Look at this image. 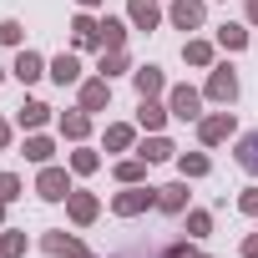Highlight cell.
I'll use <instances>...</instances> for the list:
<instances>
[{"label": "cell", "mask_w": 258, "mask_h": 258, "mask_svg": "<svg viewBox=\"0 0 258 258\" xmlns=\"http://www.w3.org/2000/svg\"><path fill=\"white\" fill-rule=\"evenodd\" d=\"M11 76H16V81H26V86H31V81H41V76H46V56H41V51H31V46H21V51H16Z\"/></svg>", "instance_id": "cell-13"}, {"label": "cell", "mask_w": 258, "mask_h": 258, "mask_svg": "<svg viewBox=\"0 0 258 258\" xmlns=\"http://www.w3.org/2000/svg\"><path fill=\"white\" fill-rule=\"evenodd\" d=\"M132 86H137V96H167V76H162V66H132Z\"/></svg>", "instance_id": "cell-14"}, {"label": "cell", "mask_w": 258, "mask_h": 258, "mask_svg": "<svg viewBox=\"0 0 258 258\" xmlns=\"http://www.w3.org/2000/svg\"><path fill=\"white\" fill-rule=\"evenodd\" d=\"M203 96L218 101V106H233V101H238V66H233V61H213V66H208Z\"/></svg>", "instance_id": "cell-1"}, {"label": "cell", "mask_w": 258, "mask_h": 258, "mask_svg": "<svg viewBox=\"0 0 258 258\" xmlns=\"http://www.w3.org/2000/svg\"><path fill=\"white\" fill-rule=\"evenodd\" d=\"M167 121H172V111H167L162 96H137V126L142 132H162Z\"/></svg>", "instance_id": "cell-9"}, {"label": "cell", "mask_w": 258, "mask_h": 258, "mask_svg": "<svg viewBox=\"0 0 258 258\" xmlns=\"http://www.w3.org/2000/svg\"><path fill=\"white\" fill-rule=\"evenodd\" d=\"M248 41H253L248 26H238V21H223V26H218V46H223V51H243Z\"/></svg>", "instance_id": "cell-27"}, {"label": "cell", "mask_w": 258, "mask_h": 258, "mask_svg": "<svg viewBox=\"0 0 258 258\" xmlns=\"http://www.w3.org/2000/svg\"><path fill=\"white\" fill-rule=\"evenodd\" d=\"M66 167H71V172H76V177H91V172H96V167H101V157H96V152H91V147H81V142H76V152H71V157H66Z\"/></svg>", "instance_id": "cell-28"}, {"label": "cell", "mask_w": 258, "mask_h": 258, "mask_svg": "<svg viewBox=\"0 0 258 258\" xmlns=\"http://www.w3.org/2000/svg\"><path fill=\"white\" fill-rule=\"evenodd\" d=\"M248 26H258V0H248Z\"/></svg>", "instance_id": "cell-38"}, {"label": "cell", "mask_w": 258, "mask_h": 258, "mask_svg": "<svg viewBox=\"0 0 258 258\" xmlns=\"http://www.w3.org/2000/svg\"><path fill=\"white\" fill-rule=\"evenodd\" d=\"M66 218H71L76 228H91V223L101 218V198H96V192H81V187H71V198H66Z\"/></svg>", "instance_id": "cell-7"}, {"label": "cell", "mask_w": 258, "mask_h": 258, "mask_svg": "<svg viewBox=\"0 0 258 258\" xmlns=\"http://www.w3.org/2000/svg\"><path fill=\"white\" fill-rule=\"evenodd\" d=\"M0 81H6V66H0Z\"/></svg>", "instance_id": "cell-42"}, {"label": "cell", "mask_w": 258, "mask_h": 258, "mask_svg": "<svg viewBox=\"0 0 258 258\" xmlns=\"http://www.w3.org/2000/svg\"><path fill=\"white\" fill-rule=\"evenodd\" d=\"M96 76H132V56L126 51H101V61H96Z\"/></svg>", "instance_id": "cell-23"}, {"label": "cell", "mask_w": 258, "mask_h": 258, "mask_svg": "<svg viewBox=\"0 0 258 258\" xmlns=\"http://www.w3.org/2000/svg\"><path fill=\"white\" fill-rule=\"evenodd\" d=\"M213 233V213L208 208H187V238H208Z\"/></svg>", "instance_id": "cell-31"}, {"label": "cell", "mask_w": 258, "mask_h": 258, "mask_svg": "<svg viewBox=\"0 0 258 258\" xmlns=\"http://www.w3.org/2000/svg\"><path fill=\"white\" fill-rule=\"evenodd\" d=\"M76 6H81V11H96V6H101V0H76Z\"/></svg>", "instance_id": "cell-40"}, {"label": "cell", "mask_w": 258, "mask_h": 258, "mask_svg": "<svg viewBox=\"0 0 258 258\" xmlns=\"http://www.w3.org/2000/svg\"><path fill=\"white\" fill-rule=\"evenodd\" d=\"M71 258H96V253H91V248H86V243H81V248H76V253H71Z\"/></svg>", "instance_id": "cell-39"}, {"label": "cell", "mask_w": 258, "mask_h": 258, "mask_svg": "<svg viewBox=\"0 0 258 258\" xmlns=\"http://www.w3.org/2000/svg\"><path fill=\"white\" fill-rule=\"evenodd\" d=\"M167 111H172V121H198L203 116V91L198 86H167Z\"/></svg>", "instance_id": "cell-5"}, {"label": "cell", "mask_w": 258, "mask_h": 258, "mask_svg": "<svg viewBox=\"0 0 258 258\" xmlns=\"http://www.w3.org/2000/svg\"><path fill=\"white\" fill-rule=\"evenodd\" d=\"M26 248H31L26 228H0V258H26Z\"/></svg>", "instance_id": "cell-26"}, {"label": "cell", "mask_w": 258, "mask_h": 258, "mask_svg": "<svg viewBox=\"0 0 258 258\" xmlns=\"http://www.w3.org/2000/svg\"><path fill=\"white\" fill-rule=\"evenodd\" d=\"M243 258H258V233H248V238H243Z\"/></svg>", "instance_id": "cell-37"}, {"label": "cell", "mask_w": 258, "mask_h": 258, "mask_svg": "<svg viewBox=\"0 0 258 258\" xmlns=\"http://www.w3.org/2000/svg\"><path fill=\"white\" fill-rule=\"evenodd\" d=\"M147 167H152V162L126 157V162H116V182H147Z\"/></svg>", "instance_id": "cell-30"}, {"label": "cell", "mask_w": 258, "mask_h": 258, "mask_svg": "<svg viewBox=\"0 0 258 258\" xmlns=\"http://www.w3.org/2000/svg\"><path fill=\"white\" fill-rule=\"evenodd\" d=\"M238 167L258 177V132H248V137H238Z\"/></svg>", "instance_id": "cell-29"}, {"label": "cell", "mask_w": 258, "mask_h": 258, "mask_svg": "<svg viewBox=\"0 0 258 258\" xmlns=\"http://www.w3.org/2000/svg\"><path fill=\"white\" fill-rule=\"evenodd\" d=\"M36 198H41V203H66V198H71V172L56 167V162H46V167L36 172Z\"/></svg>", "instance_id": "cell-3"}, {"label": "cell", "mask_w": 258, "mask_h": 258, "mask_svg": "<svg viewBox=\"0 0 258 258\" xmlns=\"http://www.w3.org/2000/svg\"><path fill=\"white\" fill-rule=\"evenodd\" d=\"M11 137H16V126H11L6 116H0V152H6V147H11Z\"/></svg>", "instance_id": "cell-36"}, {"label": "cell", "mask_w": 258, "mask_h": 258, "mask_svg": "<svg viewBox=\"0 0 258 258\" xmlns=\"http://www.w3.org/2000/svg\"><path fill=\"white\" fill-rule=\"evenodd\" d=\"M61 137L66 142H86L91 137V111H81V106L76 111H61Z\"/></svg>", "instance_id": "cell-19"}, {"label": "cell", "mask_w": 258, "mask_h": 258, "mask_svg": "<svg viewBox=\"0 0 258 258\" xmlns=\"http://www.w3.org/2000/svg\"><path fill=\"white\" fill-rule=\"evenodd\" d=\"M126 21H132V31H157L162 26V6L157 0H126Z\"/></svg>", "instance_id": "cell-11"}, {"label": "cell", "mask_w": 258, "mask_h": 258, "mask_svg": "<svg viewBox=\"0 0 258 258\" xmlns=\"http://www.w3.org/2000/svg\"><path fill=\"white\" fill-rule=\"evenodd\" d=\"M21 152H26V162H36V167H46V162L56 157V142H51V137H41V132H31Z\"/></svg>", "instance_id": "cell-25"}, {"label": "cell", "mask_w": 258, "mask_h": 258, "mask_svg": "<svg viewBox=\"0 0 258 258\" xmlns=\"http://www.w3.org/2000/svg\"><path fill=\"white\" fill-rule=\"evenodd\" d=\"M76 106H81V111H106V106H111V81H106V76H86V81L76 86Z\"/></svg>", "instance_id": "cell-6"}, {"label": "cell", "mask_w": 258, "mask_h": 258, "mask_svg": "<svg viewBox=\"0 0 258 258\" xmlns=\"http://www.w3.org/2000/svg\"><path fill=\"white\" fill-rule=\"evenodd\" d=\"M157 208L162 213H187V177H177V182H167V187H157Z\"/></svg>", "instance_id": "cell-18"}, {"label": "cell", "mask_w": 258, "mask_h": 258, "mask_svg": "<svg viewBox=\"0 0 258 258\" xmlns=\"http://www.w3.org/2000/svg\"><path fill=\"white\" fill-rule=\"evenodd\" d=\"M46 76L56 86H81V56L76 51H61L56 61H46Z\"/></svg>", "instance_id": "cell-10"}, {"label": "cell", "mask_w": 258, "mask_h": 258, "mask_svg": "<svg viewBox=\"0 0 258 258\" xmlns=\"http://www.w3.org/2000/svg\"><path fill=\"white\" fill-rule=\"evenodd\" d=\"M71 46H76V51H91V46H101V21H96L91 11H81V16L71 21Z\"/></svg>", "instance_id": "cell-12"}, {"label": "cell", "mask_w": 258, "mask_h": 258, "mask_svg": "<svg viewBox=\"0 0 258 258\" xmlns=\"http://www.w3.org/2000/svg\"><path fill=\"white\" fill-rule=\"evenodd\" d=\"M238 213L258 218V187H243V192H238Z\"/></svg>", "instance_id": "cell-35"}, {"label": "cell", "mask_w": 258, "mask_h": 258, "mask_svg": "<svg viewBox=\"0 0 258 258\" xmlns=\"http://www.w3.org/2000/svg\"><path fill=\"white\" fill-rule=\"evenodd\" d=\"M208 172H213V157H208V152H177V177L198 182V177H208Z\"/></svg>", "instance_id": "cell-21"}, {"label": "cell", "mask_w": 258, "mask_h": 258, "mask_svg": "<svg viewBox=\"0 0 258 258\" xmlns=\"http://www.w3.org/2000/svg\"><path fill=\"white\" fill-rule=\"evenodd\" d=\"M0 46H16V51H21V46H26V26H21V21H0Z\"/></svg>", "instance_id": "cell-32"}, {"label": "cell", "mask_w": 258, "mask_h": 258, "mask_svg": "<svg viewBox=\"0 0 258 258\" xmlns=\"http://www.w3.org/2000/svg\"><path fill=\"white\" fill-rule=\"evenodd\" d=\"M233 132H238V116H233V111H208V116H198V142H203V147H223Z\"/></svg>", "instance_id": "cell-4"}, {"label": "cell", "mask_w": 258, "mask_h": 258, "mask_svg": "<svg viewBox=\"0 0 258 258\" xmlns=\"http://www.w3.org/2000/svg\"><path fill=\"white\" fill-rule=\"evenodd\" d=\"M167 21H172L177 31H203L208 6H203V0H172V6H167Z\"/></svg>", "instance_id": "cell-8"}, {"label": "cell", "mask_w": 258, "mask_h": 258, "mask_svg": "<svg viewBox=\"0 0 258 258\" xmlns=\"http://www.w3.org/2000/svg\"><path fill=\"white\" fill-rule=\"evenodd\" d=\"M182 61H187V66H198V71H208V66L218 61V51H213V41L192 36V41H182Z\"/></svg>", "instance_id": "cell-20"}, {"label": "cell", "mask_w": 258, "mask_h": 258, "mask_svg": "<svg viewBox=\"0 0 258 258\" xmlns=\"http://www.w3.org/2000/svg\"><path fill=\"white\" fill-rule=\"evenodd\" d=\"M6 208H11V203H0V223H6Z\"/></svg>", "instance_id": "cell-41"}, {"label": "cell", "mask_w": 258, "mask_h": 258, "mask_svg": "<svg viewBox=\"0 0 258 258\" xmlns=\"http://www.w3.org/2000/svg\"><path fill=\"white\" fill-rule=\"evenodd\" d=\"M126 36H132V21L101 16V51H126Z\"/></svg>", "instance_id": "cell-16"}, {"label": "cell", "mask_w": 258, "mask_h": 258, "mask_svg": "<svg viewBox=\"0 0 258 258\" xmlns=\"http://www.w3.org/2000/svg\"><path fill=\"white\" fill-rule=\"evenodd\" d=\"M46 121H51V106H46V101H26V106L16 111V126H21V132H41Z\"/></svg>", "instance_id": "cell-22"}, {"label": "cell", "mask_w": 258, "mask_h": 258, "mask_svg": "<svg viewBox=\"0 0 258 258\" xmlns=\"http://www.w3.org/2000/svg\"><path fill=\"white\" fill-rule=\"evenodd\" d=\"M21 192H26V182H21L16 172H0V203H16Z\"/></svg>", "instance_id": "cell-33"}, {"label": "cell", "mask_w": 258, "mask_h": 258, "mask_svg": "<svg viewBox=\"0 0 258 258\" xmlns=\"http://www.w3.org/2000/svg\"><path fill=\"white\" fill-rule=\"evenodd\" d=\"M147 208H157V187H147V182H121V192L111 198L116 218H142Z\"/></svg>", "instance_id": "cell-2"}, {"label": "cell", "mask_w": 258, "mask_h": 258, "mask_svg": "<svg viewBox=\"0 0 258 258\" xmlns=\"http://www.w3.org/2000/svg\"><path fill=\"white\" fill-rule=\"evenodd\" d=\"M76 248H81V238H76V233H66V228L41 233V253H51V258H71Z\"/></svg>", "instance_id": "cell-15"}, {"label": "cell", "mask_w": 258, "mask_h": 258, "mask_svg": "<svg viewBox=\"0 0 258 258\" xmlns=\"http://www.w3.org/2000/svg\"><path fill=\"white\" fill-rule=\"evenodd\" d=\"M137 157H142V162H152V167H157V162H177V147H172V142H167V137H162V132H152V137H147V142H142V147H137Z\"/></svg>", "instance_id": "cell-17"}, {"label": "cell", "mask_w": 258, "mask_h": 258, "mask_svg": "<svg viewBox=\"0 0 258 258\" xmlns=\"http://www.w3.org/2000/svg\"><path fill=\"white\" fill-rule=\"evenodd\" d=\"M132 142H137V126L132 121H111L106 126V152H132Z\"/></svg>", "instance_id": "cell-24"}, {"label": "cell", "mask_w": 258, "mask_h": 258, "mask_svg": "<svg viewBox=\"0 0 258 258\" xmlns=\"http://www.w3.org/2000/svg\"><path fill=\"white\" fill-rule=\"evenodd\" d=\"M157 258H208V253H203V248H192V243H167Z\"/></svg>", "instance_id": "cell-34"}]
</instances>
